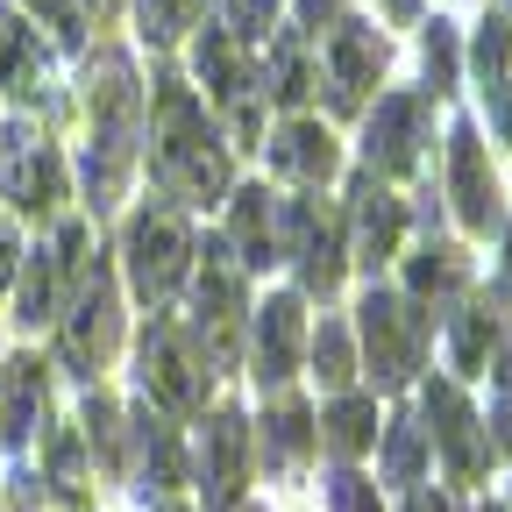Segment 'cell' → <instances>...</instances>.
<instances>
[{"mask_svg": "<svg viewBox=\"0 0 512 512\" xmlns=\"http://www.w3.org/2000/svg\"><path fill=\"white\" fill-rule=\"evenodd\" d=\"M86 107H93L86 192H93V207H114L121 185H128V164H136V143H143V86H136L121 50H100L86 64Z\"/></svg>", "mask_w": 512, "mask_h": 512, "instance_id": "cell-1", "label": "cell"}, {"mask_svg": "<svg viewBox=\"0 0 512 512\" xmlns=\"http://www.w3.org/2000/svg\"><path fill=\"white\" fill-rule=\"evenodd\" d=\"M150 164L164 178L171 200L185 207H207L228 192V150L214 143V128H207V107L192 100L178 79H157V136H150Z\"/></svg>", "mask_w": 512, "mask_h": 512, "instance_id": "cell-2", "label": "cell"}, {"mask_svg": "<svg viewBox=\"0 0 512 512\" xmlns=\"http://www.w3.org/2000/svg\"><path fill=\"white\" fill-rule=\"evenodd\" d=\"M185 264H192V235H185V221L171 207H143L128 221V278H136V292L150 306H164L178 292Z\"/></svg>", "mask_w": 512, "mask_h": 512, "instance_id": "cell-3", "label": "cell"}, {"mask_svg": "<svg viewBox=\"0 0 512 512\" xmlns=\"http://www.w3.org/2000/svg\"><path fill=\"white\" fill-rule=\"evenodd\" d=\"M363 342H370V377L377 384H406L427 349V313L399 292H370L363 299Z\"/></svg>", "mask_w": 512, "mask_h": 512, "instance_id": "cell-4", "label": "cell"}, {"mask_svg": "<svg viewBox=\"0 0 512 512\" xmlns=\"http://www.w3.org/2000/svg\"><path fill=\"white\" fill-rule=\"evenodd\" d=\"M192 335H200L207 363H235V335H242V271L228 264V249L207 242V264H200V292H192Z\"/></svg>", "mask_w": 512, "mask_h": 512, "instance_id": "cell-5", "label": "cell"}, {"mask_svg": "<svg viewBox=\"0 0 512 512\" xmlns=\"http://www.w3.org/2000/svg\"><path fill=\"white\" fill-rule=\"evenodd\" d=\"M107 349H114V278L93 256V264L72 278V306H64V363L79 377H93L107 363Z\"/></svg>", "mask_w": 512, "mask_h": 512, "instance_id": "cell-6", "label": "cell"}, {"mask_svg": "<svg viewBox=\"0 0 512 512\" xmlns=\"http://www.w3.org/2000/svg\"><path fill=\"white\" fill-rule=\"evenodd\" d=\"M0 192L22 207V214H50L64 200V164H57V143H43L29 121L8 128L0 143Z\"/></svg>", "mask_w": 512, "mask_h": 512, "instance_id": "cell-7", "label": "cell"}, {"mask_svg": "<svg viewBox=\"0 0 512 512\" xmlns=\"http://www.w3.org/2000/svg\"><path fill=\"white\" fill-rule=\"evenodd\" d=\"M143 392L164 413H200V399H207L200 363L185 356V342H178L171 320H150V328H143Z\"/></svg>", "mask_w": 512, "mask_h": 512, "instance_id": "cell-8", "label": "cell"}, {"mask_svg": "<svg viewBox=\"0 0 512 512\" xmlns=\"http://www.w3.org/2000/svg\"><path fill=\"white\" fill-rule=\"evenodd\" d=\"M278 256H299V271H306L313 292H335V285H342V228L320 214L313 200H292Z\"/></svg>", "mask_w": 512, "mask_h": 512, "instance_id": "cell-9", "label": "cell"}, {"mask_svg": "<svg viewBox=\"0 0 512 512\" xmlns=\"http://www.w3.org/2000/svg\"><path fill=\"white\" fill-rule=\"evenodd\" d=\"M384 57H392V43H384L370 22H335L328 36V79H335V107H356L377 79H384Z\"/></svg>", "mask_w": 512, "mask_h": 512, "instance_id": "cell-10", "label": "cell"}, {"mask_svg": "<svg viewBox=\"0 0 512 512\" xmlns=\"http://www.w3.org/2000/svg\"><path fill=\"white\" fill-rule=\"evenodd\" d=\"M200 79H207V93L235 114V128H242V136L256 143V72H249V64H242V50H235V36L228 29H207L200 36Z\"/></svg>", "mask_w": 512, "mask_h": 512, "instance_id": "cell-11", "label": "cell"}, {"mask_svg": "<svg viewBox=\"0 0 512 512\" xmlns=\"http://www.w3.org/2000/svg\"><path fill=\"white\" fill-rule=\"evenodd\" d=\"M420 128H427V100L420 93H392V100H377L370 114V171H413L420 157Z\"/></svg>", "mask_w": 512, "mask_h": 512, "instance_id": "cell-12", "label": "cell"}, {"mask_svg": "<svg viewBox=\"0 0 512 512\" xmlns=\"http://www.w3.org/2000/svg\"><path fill=\"white\" fill-rule=\"evenodd\" d=\"M448 185H456V207H463L470 228H491L498 221V178L484 164L477 128H456V136H448Z\"/></svg>", "mask_w": 512, "mask_h": 512, "instance_id": "cell-13", "label": "cell"}, {"mask_svg": "<svg viewBox=\"0 0 512 512\" xmlns=\"http://www.w3.org/2000/svg\"><path fill=\"white\" fill-rule=\"evenodd\" d=\"M349 200H356V256L377 271L384 256L399 249V228H406V207L392 200V192L377 185V171H363L356 185H349Z\"/></svg>", "mask_w": 512, "mask_h": 512, "instance_id": "cell-14", "label": "cell"}, {"mask_svg": "<svg viewBox=\"0 0 512 512\" xmlns=\"http://www.w3.org/2000/svg\"><path fill=\"white\" fill-rule=\"evenodd\" d=\"M427 420H434V441L448 448V470L477 477L484 470V441H477V413L463 406L456 384H427Z\"/></svg>", "mask_w": 512, "mask_h": 512, "instance_id": "cell-15", "label": "cell"}, {"mask_svg": "<svg viewBox=\"0 0 512 512\" xmlns=\"http://www.w3.org/2000/svg\"><path fill=\"white\" fill-rule=\"evenodd\" d=\"M299 342H306V320H299V299H271L256 313V377L264 384H285L299 370Z\"/></svg>", "mask_w": 512, "mask_h": 512, "instance_id": "cell-16", "label": "cell"}, {"mask_svg": "<svg viewBox=\"0 0 512 512\" xmlns=\"http://www.w3.org/2000/svg\"><path fill=\"white\" fill-rule=\"evenodd\" d=\"M271 164L299 185H320V178H335V136L320 121H285L271 143Z\"/></svg>", "mask_w": 512, "mask_h": 512, "instance_id": "cell-17", "label": "cell"}, {"mask_svg": "<svg viewBox=\"0 0 512 512\" xmlns=\"http://www.w3.org/2000/svg\"><path fill=\"white\" fill-rule=\"evenodd\" d=\"M0 93H15V100L43 93V43H36V29H22L15 8H0Z\"/></svg>", "mask_w": 512, "mask_h": 512, "instance_id": "cell-18", "label": "cell"}, {"mask_svg": "<svg viewBox=\"0 0 512 512\" xmlns=\"http://www.w3.org/2000/svg\"><path fill=\"white\" fill-rule=\"evenodd\" d=\"M207 448H214V463H207V505H214V512H228V505L242 498V448H249L242 413H214Z\"/></svg>", "mask_w": 512, "mask_h": 512, "instance_id": "cell-19", "label": "cell"}, {"mask_svg": "<svg viewBox=\"0 0 512 512\" xmlns=\"http://www.w3.org/2000/svg\"><path fill=\"white\" fill-rule=\"evenodd\" d=\"M235 256L249 271L278 264V228H271V192L264 185H242L235 192Z\"/></svg>", "mask_w": 512, "mask_h": 512, "instance_id": "cell-20", "label": "cell"}, {"mask_svg": "<svg viewBox=\"0 0 512 512\" xmlns=\"http://www.w3.org/2000/svg\"><path fill=\"white\" fill-rule=\"evenodd\" d=\"M36 420H43V363L22 356V363H8V427H0V441H8V448H29Z\"/></svg>", "mask_w": 512, "mask_h": 512, "instance_id": "cell-21", "label": "cell"}, {"mask_svg": "<svg viewBox=\"0 0 512 512\" xmlns=\"http://www.w3.org/2000/svg\"><path fill=\"white\" fill-rule=\"evenodd\" d=\"M320 427H328V448H335V456H363V448L377 441V406H370V399H335Z\"/></svg>", "mask_w": 512, "mask_h": 512, "instance_id": "cell-22", "label": "cell"}, {"mask_svg": "<svg viewBox=\"0 0 512 512\" xmlns=\"http://www.w3.org/2000/svg\"><path fill=\"white\" fill-rule=\"evenodd\" d=\"M306 441H313V420H306V406H278V413L264 420V448H271V470H299Z\"/></svg>", "mask_w": 512, "mask_h": 512, "instance_id": "cell-23", "label": "cell"}, {"mask_svg": "<svg viewBox=\"0 0 512 512\" xmlns=\"http://www.w3.org/2000/svg\"><path fill=\"white\" fill-rule=\"evenodd\" d=\"M470 278V264L456 249H441V242H427L420 256H413V299H441V292H456Z\"/></svg>", "mask_w": 512, "mask_h": 512, "instance_id": "cell-24", "label": "cell"}, {"mask_svg": "<svg viewBox=\"0 0 512 512\" xmlns=\"http://www.w3.org/2000/svg\"><path fill=\"white\" fill-rule=\"evenodd\" d=\"M491 342H498V299L463 306V320H456V370H484V349Z\"/></svg>", "mask_w": 512, "mask_h": 512, "instance_id": "cell-25", "label": "cell"}, {"mask_svg": "<svg viewBox=\"0 0 512 512\" xmlns=\"http://www.w3.org/2000/svg\"><path fill=\"white\" fill-rule=\"evenodd\" d=\"M143 463H150V484H157V491H171V484L185 477V463H178V434H171L164 420H150V413H143Z\"/></svg>", "mask_w": 512, "mask_h": 512, "instance_id": "cell-26", "label": "cell"}, {"mask_svg": "<svg viewBox=\"0 0 512 512\" xmlns=\"http://www.w3.org/2000/svg\"><path fill=\"white\" fill-rule=\"evenodd\" d=\"M271 100L278 107H299L306 100V50H299V36H285L271 50Z\"/></svg>", "mask_w": 512, "mask_h": 512, "instance_id": "cell-27", "label": "cell"}, {"mask_svg": "<svg viewBox=\"0 0 512 512\" xmlns=\"http://www.w3.org/2000/svg\"><path fill=\"white\" fill-rule=\"evenodd\" d=\"M22 320H57V256L36 249V271H22Z\"/></svg>", "mask_w": 512, "mask_h": 512, "instance_id": "cell-28", "label": "cell"}, {"mask_svg": "<svg viewBox=\"0 0 512 512\" xmlns=\"http://www.w3.org/2000/svg\"><path fill=\"white\" fill-rule=\"evenodd\" d=\"M192 22H200V0H143V36L150 43H178Z\"/></svg>", "mask_w": 512, "mask_h": 512, "instance_id": "cell-29", "label": "cell"}, {"mask_svg": "<svg viewBox=\"0 0 512 512\" xmlns=\"http://www.w3.org/2000/svg\"><path fill=\"white\" fill-rule=\"evenodd\" d=\"M420 64H427V86L434 93H448V86H456V29H448V22H434L427 29V43H420Z\"/></svg>", "mask_w": 512, "mask_h": 512, "instance_id": "cell-30", "label": "cell"}, {"mask_svg": "<svg viewBox=\"0 0 512 512\" xmlns=\"http://www.w3.org/2000/svg\"><path fill=\"white\" fill-rule=\"evenodd\" d=\"M384 477H392V484H413L420 477V427L413 420H392V441H384Z\"/></svg>", "mask_w": 512, "mask_h": 512, "instance_id": "cell-31", "label": "cell"}, {"mask_svg": "<svg viewBox=\"0 0 512 512\" xmlns=\"http://www.w3.org/2000/svg\"><path fill=\"white\" fill-rule=\"evenodd\" d=\"M313 363H320V377H328V384H349L356 356H349V335L335 328V320H320V335H313Z\"/></svg>", "mask_w": 512, "mask_h": 512, "instance_id": "cell-32", "label": "cell"}, {"mask_svg": "<svg viewBox=\"0 0 512 512\" xmlns=\"http://www.w3.org/2000/svg\"><path fill=\"white\" fill-rule=\"evenodd\" d=\"M505 57H512V22H505V15H491V22L477 29V72H484V86H491V79H505Z\"/></svg>", "mask_w": 512, "mask_h": 512, "instance_id": "cell-33", "label": "cell"}, {"mask_svg": "<svg viewBox=\"0 0 512 512\" xmlns=\"http://www.w3.org/2000/svg\"><path fill=\"white\" fill-rule=\"evenodd\" d=\"M271 22H278V0H228V36L235 43H256Z\"/></svg>", "mask_w": 512, "mask_h": 512, "instance_id": "cell-34", "label": "cell"}, {"mask_svg": "<svg viewBox=\"0 0 512 512\" xmlns=\"http://www.w3.org/2000/svg\"><path fill=\"white\" fill-rule=\"evenodd\" d=\"M328 505H335V512H377V491H370L356 470H335V477H328Z\"/></svg>", "mask_w": 512, "mask_h": 512, "instance_id": "cell-35", "label": "cell"}, {"mask_svg": "<svg viewBox=\"0 0 512 512\" xmlns=\"http://www.w3.org/2000/svg\"><path fill=\"white\" fill-rule=\"evenodd\" d=\"M86 441H100V456L121 463V427H114V406H107V399L86 406Z\"/></svg>", "mask_w": 512, "mask_h": 512, "instance_id": "cell-36", "label": "cell"}, {"mask_svg": "<svg viewBox=\"0 0 512 512\" xmlns=\"http://www.w3.org/2000/svg\"><path fill=\"white\" fill-rule=\"evenodd\" d=\"M29 8H43V15H50V29H57V43H64V50H79V8H72V0H29Z\"/></svg>", "mask_w": 512, "mask_h": 512, "instance_id": "cell-37", "label": "cell"}, {"mask_svg": "<svg viewBox=\"0 0 512 512\" xmlns=\"http://www.w3.org/2000/svg\"><path fill=\"white\" fill-rule=\"evenodd\" d=\"M484 93H491V121H498V136L512 143V79H491Z\"/></svg>", "mask_w": 512, "mask_h": 512, "instance_id": "cell-38", "label": "cell"}, {"mask_svg": "<svg viewBox=\"0 0 512 512\" xmlns=\"http://www.w3.org/2000/svg\"><path fill=\"white\" fill-rule=\"evenodd\" d=\"M335 15H342V0H299V29H313V36L328 29Z\"/></svg>", "mask_w": 512, "mask_h": 512, "instance_id": "cell-39", "label": "cell"}, {"mask_svg": "<svg viewBox=\"0 0 512 512\" xmlns=\"http://www.w3.org/2000/svg\"><path fill=\"white\" fill-rule=\"evenodd\" d=\"M491 427H498V434H491V448H512V399L491 413Z\"/></svg>", "mask_w": 512, "mask_h": 512, "instance_id": "cell-40", "label": "cell"}, {"mask_svg": "<svg viewBox=\"0 0 512 512\" xmlns=\"http://www.w3.org/2000/svg\"><path fill=\"white\" fill-rule=\"evenodd\" d=\"M15 256H22V249H15V235H8V221H0V278H15Z\"/></svg>", "mask_w": 512, "mask_h": 512, "instance_id": "cell-41", "label": "cell"}, {"mask_svg": "<svg viewBox=\"0 0 512 512\" xmlns=\"http://www.w3.org/2000/svg\"><path fill=\"white\" fill-rule=\"evenodd\" d=\"M406 512H456V505H448L441 491H413V505H406Z\"/></svg>", "mask_w": 512, "mask_h": 512, "instance_id": "cell-42", "label": "cell"}, {"mask_svg": "<svg viewBox=\"0 0 512 512\" xmlns=\"http://www.w3.org/2000/svg\"><path fill=\"white\" fill-rule=\"evenodd\" d=\"M384 15H392V22H413V15H420V0H384Z\"/></svg>", "mask_w": 512, "mask_h": 512, "instance_id": "cell-43", "label": "cell"}, {"mask_svg": "<svg viewBox=\"0 0 512 512\" xmlns=\"http://www.w3.org/2000/svg\"><path fill=\"white\" fill-rule=\"evenodd\" d=\"M498 384H505V392H512V349H505V363H498Z\"/></svg>", "mask_w": 512, "mask_h": 512, "instance_id": "cell-44", "label": "cell"}, {"mask_svg": "<svg viewBox=\"0 0 512 512\" xmlns=\"http://www.w3.org/2000/svg\"><path fill=\"white\" fill-rule=\"evenodd\" d=\"M505 285H512V242H505Z\"/></svg>", "mask_w": 512, "mask_h": 512, "instance_id": "cell-45", "label": "cell"}, {"mask_svg": "<svg viewBox=\"0 0 512 512\" xmlns=\"http://www.w3.org/2000/svg\"><path fill=\"white\" fill-rule=\"evenodd\" d=\"M157 512H185V505H157Z\"/></svg>", "mask_w": 512, "mask_h": 512, "instance_id": "cell-46", "label": "cell"}, {"mask_svg": "<svg viewBox=\"0 0 512 512\" xmlns=\"http://www.w3.org/2000/svg\"><path fill=\"white\" fill-rule=\"evenodd\" d=\"M93 8H114V0H93Z\"/></svg>", "mask_w": 512, "mask_h": 512, "instance_id": "cell-47", "label": "cell"}]
</instances>
